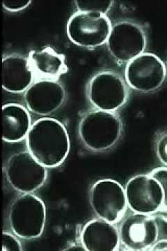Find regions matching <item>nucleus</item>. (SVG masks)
<instances>
[{
	"label": "nucleus",
	"instance_id": "nucleus-15",
	"mask_svg": "<svg viewBox=\"0 0 167 251\" xmlns=\"http://www.w3.org/2000/svg\"><path fill=\"white\" fill-rule=\"evenodd\" d=\"M28 60L36 81L57 80L68 72L65 56L58 53L51 47L31 51Z\"/></svg>",
	"mask_w": 167,
	"mask_h": 251
},
{
	"label": "nucleus",
	"instance_id": "nucleus-17",
	"mask_svg": "<svg viewBox=\"0 0 167 251\" xmlns=\"http://www.w3.org/2000/svg\"><path fill=\"white\" fill-rule=\"evenodd\" d=\"M112 0H76L75 4L79 12L106 15L112 8Z\"/></svg>",
	"mask_w": 167,
	"mask_h": 251
},
{
	"label": "nucleus",
	"instance_id": "nucleus-18",
	"mask_svg": "<svg viewBox=\"0 0 167 251\" xmlns=\"http://www.w3.org/2000/svg\"><path fill=\"white\" fill-rule=\"evenodd\" d=\"M160 183L163 188L164 201L161 211H167V168H158L153 170L149 174Z\"/></svg>",
	"mask_w": 167,
	"mask_h": 251
},
{
	"label": "nucleus",
	"instance_id": "nucleus-19",
	"mask_svg": "<svg viewBox=\"0 0 167 251\" xmlns=\"http://www.w3.org/2000/svg\"><path fill=\"white\" fill-rule=\"evenodd\" d=\"M23 250L21 242L17 238L8 232H2L3 251H22Z\"/></svg>",
	"mask_w": 167,
	"mask_h": 251
},
{
	"label": "nucleus",
	"instance_id": "nucleus-16",
	"mask_svg": "<svg viewBox=\"0 0 167 251\" xmlns=\"http://www.w3.org/2000/svg\"><path fill=\"white\" fill-rule=\"evenodd\" d=\"M2 126L3 140L7 143H19L26 138L30 130V115L20 104H6L2 107Z\"/></svg>",
	"mask_w": 167,
	"mask_h": 251
},
{
	"label": "nucleus",
	"instance_id": "nucleus-9",
	"mask_svg": "<svg viewBox=\"0 0 167 251\" xmlns=\"http://www.w3.org/2000/svg\"><path fill=\"white\" fill-rule=\"evenodd\" d=\"M125 80L131 88L148 93L158 90L167 77V68L158 56L143 52L125 67Z\"/></svg>",
	"mask_w": 167,
	"mask_h": 251
},
{
	"label": "nucleus",
	"instance_id": "nucleus-20",
	"mask_svg": "<svg viewBox=\"0 0 167 251\" xmlns=\"http://www.w3.org/2000/svg\"><path fill=\"white\" fill-rule=\"evenodd\" d=\"M157 156L162 163L167 166V133L160 135L156 143Z\"/></svg>",
	"mask_w": 167,
	"mask_h": 251
},
{
	"label": "nucleus",
	"instance_id": "nucleus-11",
	"mask_svg": "<svg viewBox=\"0 0 167 251\" xmlns=\"http://www.w3.org/2000/svg\"><path fill=\"white\" fill-rule=\"evenodd\" d=\"M120 242L127 250L150 251L158 242V227L155 215L135 213L128 216L119 229Z\"/></svg>",
	"mask_w": 167,
	"mask_h": 251
},
{
	"label": "nucleus",
	"instance_id": "nucleus-3",
	"mask_svg": "<svg viewBox=\"0 0 167 251\" xmlns=\"http://www.w3.org/2000/svg\"><path fill=\"white\" fill-rule=\"evenodd\" d=\"M46 220L44 202L31 193L18 196L10 206V227L13 233L22 239L39 237L44 232Z\"/></svg>",
	"mask_w": 167,
	"mask_h": 251
},
{
	"label": "nucleus",
	"instance_id": "nucleus-8",
	"mask_svg": "<svg viewBox=\"0 0 167 251\" xmlns=\"http://www.w3.org/2000/svg\"><path fill=\"white\" fill-rule=\"evenodd\" d=\"M146 44V35L143 28L130 21L116 23L107 41L111 55L123 63L130 62L143 54Z\"/></svg>",
	"mask_w": 167,
	"mask_h": 251
},
{
	"label": "nucleus",
	"instance_id": "nucleus-23",
	"mask_svg": "<svg viewBox=\"0 0 167 251\" xmlns=\"http://www.w3.org/2000/svg\"><path fill=\"white\" fill-rule=\"evenodd\" d=\"M66 251H87L85 249V248L84 247V246L82 245H77V244H72L71 247L67 248Z\"/></svg>",
	"mask_w": 167,
	"mask_h": 251
},
{
	"label": "nucleus",
	"instance_id": "nucleus-4",
	"mask_svg": "<svg viewBox=\"0 0 167 251\" xmlns=\"http://www.w3.org/2000/svg\"><path fill=\"white\" fill-rule=\"evenodd\" d=\"M128 86L123 77L112 71H103L93 76L87 86V97L94 108L115 112L126 103Z\"/></svg>",
	"mask_w": 167,
	"mask_h": 251
},
{
	"label": "nucleus",
	"instance_id": "nucleus-21",
	"mask_svg": "<svg viewBox=\"0 0 167 251\" xmlns=\"http://www.w3.org/2000/svg\"><path fill=\"white\" fill-rule=\"evenodd\" d=\"M31 2L30 0H4L2 6L7 11L16 12L25 9Z\"/></svg>",
	"mask_w": 167,
	"mask_h": 251
},
{
	"label": "nucleus",
	"instance_id": "nucleus-5",
	"mask_svg": "<svg viewBox=\"0 0 167 251\" xmlns=\"http://www.w3.org/2000/svg\"><path fill=\"white\" fill-rule=\"evenodd\" d=\"M90 204L99 219L115 224L121 220L128 208L125 189L118 181L98 180L90 191Z\"/></svg>",
	"mask_w": 167,
	"mask_h": 251
},
{
	"label": "nucleus",
	"instance_id": "nucleus-10",
	"mask_svg": "<svg viewBox=\"0 0 167 251\" xmlns=\"http://www.w3.org/2000/svg\"><path fill=\"white\" fill-rule=\"evenodd\" d=\"M128 207L137 214L153 215L161 210L164 201L163 188L150 175L134 176L125 186Z\"/></svg>",
	"mask_w": 167,
	"mask_h": 251
},
{
	"label": "nucleus",
	"instance_id": "nucleus-7",
	"mask_svg": "<svg viewBox=\"0 0 167 251\" xmlns=\"http://www.w3.org/2000/svg\"><path fill=\"white\" fill-rule=\"evenodd\" d=\"M112 25L106 15L78 12L71 16L67 24V34L76 45L97 48L107 42Z\"/></svg>",
	"mask_w": 167,
	"mask_h": 251
},
{
	"label": "nucleus",
	"instance_id": "nucleus-6",
	"mask_svg": "<svg viewBox=\"0 0 167 251\" xmlns=\"http://www.w3.org/2000/svg\"><path fill=\"white\" fill-rule=\"evenodd\" d=\"M10 186L19 192L30 193L41 188L47 179L46 167L29 151H21L10 157L5 168Z\"/></svg>",
	"mask_w": 167,
	"mask_h": 251
},
{
	"label": "nucleus",
	"instance_id": "nucleus-2",
	"mask_svg": "<svg viewBox=\"0 0 167 251\" xmlns=\"http://www.w3.org/2000/svg\"><path fill=\"white\" fill-rule=\"evenodd\" d=\"M123 123L115 112L95 110L84 115L79 125V135L84 146L93 151H107L121 136Z\"/></svg>",
	"mask_w": 167,
	"mask_h": 251
},
{
	"label": "nucleus",
	"instance_id": "nucleus-12",
	"mask_svg": "<svg viewBox=\"0 0 167 251\" xmlns=\"http://www.w3.org/2000/svg\"><path fill=\"white\" fill-rule=\"evenodd\" d=\"M65 98L64 86L57 80H36L24 93V101L29 111L43 116L57 111Z\"/></svg>",
	"mask_w": 167,
	"mask_h": 251
},
{
	"label": "nucleus",
	"instance_id": "nucleus-1",
	"mask_svg": "<svg viewBox=\"0 0 167 251\" xmlns=\"http://www.w3.org/2000/svg\"><path fill=\"white\" fill-rule=\"evenodd\" d=\"M26 148L46 168H57L64 163L70 151L67 130L55 119H39L31 125L26 136Z\"/></svg>",
	"mask_w": 167,
	"mask_h": 251
},
{
	"label": "nucleus",
	"instance_id": "nucleus-14",
	"mask_svg": "<svg viewBox=\"0 0 167 251\" xmlns=\"http://www.w3.org/2000/svg\"><path fill=\"white\" fill-rule=\"evenodd\" d=\"M2 87L10 93L26 92L34 82V74L29 60L20 54H11L2 59Z\"/></svg>",
	"mask_w": 167,
	"mask_h": 251
},
{
	"label": "nucleus",
	"instance_id": "nucleus-22",
	"mask_svg": "<svg viewBox=\"0 0 167 251\" xmlns=\"http://www.w3.org/2000/svg\"><path fill=\"white\" fill-rule=\"evenodd\" d=\"M167 251V242H159L150 248V251Z\"/></svg>",
	"mask_w": 167,
	"mask_h": 251
},
{
	"label": "nucleus",
	"instance_id": "nucleus-13",
	"mask_svg": "<svg viewBox=\"0 0 167 251\" xmlns=\"http://www.w3.org/2000/svg\"><path fill=\"white\" fill-rule=\"evenodd\" d=\"M80 239L88 251H117L120 242L118 229L114 224L101 219L87 223L81 232Z\"/></svg>",
	"mask_w": 167,
	"mask_h": 251
}]
</instances>
